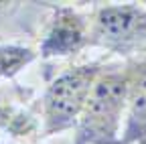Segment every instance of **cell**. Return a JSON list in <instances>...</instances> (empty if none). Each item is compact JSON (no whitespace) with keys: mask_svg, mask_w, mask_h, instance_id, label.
I'll return each instance as SVG.
<instances>
[{"mask_svg":"<svg viewBox=\"0 0 146 144\" xmlns=\"http://www.w3.org/2000/svg\"><path fill=\"white\" fill-rule=\"evenodd\" d=\"M126 128L120 144L146 142V59L128 69L126 96Z\"/></svg>","mask_w":146,"mask_h":144,"instance_id":"obj_4","label":"cell"},{"mask_svg":"<svg viewBox=\"0 0 146 144\" xmlns=\"http://www.w3.org/2000/svg\"><path fill=\"white\" fill-rule=\"evenodd\" d=\"M126 96L128 71H112L98 77L79 116L77 144H120Z\"/></svg>","mask_w":146,"mask_h":144,"instance_id":"obj_1","label":"cell"},{"mask_svg":"<svg viewBox=\"0 0 146 144\" xmlns=\"http://www.w3.org/2000/svg\"><path fill=\"white\" fill-rule=\"evenodd\" d=\"M98 79L96 67H79L57 77L45 98V116L49 132L69 128L81 116L89 92Z\"/></svg>","mask_w":146,"mask_h":144,"instance_id":"obj_2","label":"cell"},{"mask_svg":"<svg viewBox=\"0 0 146 144\" xmlns=\"http://www.w3.org/2000/svg\"><path fill=\"white\" fill-rule=\"evenodd\" d=\"M96 37L120 53L140 49L146 43V8L134 4L102 8L96 21Z\"/></svg>","mask_w":146,"mask_h":144,"instance_id":"obj_3","label":"cell"}]
</instances>
